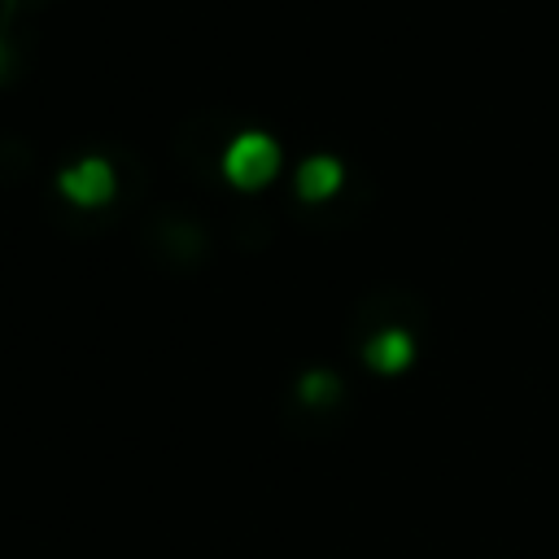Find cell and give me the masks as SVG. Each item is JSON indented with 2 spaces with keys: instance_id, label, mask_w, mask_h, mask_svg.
I'll use <instances>...</instances> for the list:
<instances>
[{
  "instance_id": "1",
  "label": "cell",
  "mask_w": 559,
  "mask_h": 559,
  "mask_svg": "<svg viewBox=\"0 0 559 559\" xmlns=\"http://www.w3.org/2000/svg\"><path fill=\"white\" fill-rule=\"evenodd\" d=\"M275 170H280V148H275V140L262 135V131L236 135V140L227 144V153H223V175H227L240 192H253V188L271 183Z\"/></svg>"
},
{
  "instance_id": "2",
  "label": "cell",
  "mask_w": 559,
  "mask_h": 559,
  "mask_svg": "<svg viewBox=\"0 0 559 559\" xmlns=\"http://www.w3.org/2000/svg\"><path fill=\"white\" fill-rule=\"evenodd\" d=\"M57 188L74 205H105L114 197V170L105 157H79L57 175Z\"/></svg>"
},
{
  "instance_id": "3",
  "label": "cell",
  "mask_w": 559,
  "mask_h": 559,
  "mask_svg": "<svg viewBox=\"0 0 559 559\" xmlns=\"http://www.w3.org/2000/svg\"><path fill=\"white\" fill-rule=\"evenodd\" d=\"M336 188H341V166H336L332 157H310V162H301V170H297V192H301L306 201H328Z\"/></svg>"
},
{
  "instance_id": "4",
  "label": "cell",
  "mask_w": 559,
  "mask_h": 559,
  "mask_svg": "<svg viewBox=\"0 0 559 559\" xmlns=\"http://www.w3.org/2000/svg\"><path fill=\"white\" fill-rule=\"evenodd\" d=\"M362 354H367L371 367H380V371H402V367L411 362V336H406L402 328H384V332H376V336L367 341Z\"/></svg>"
}]
</instances>
